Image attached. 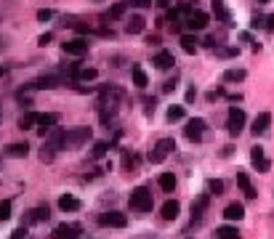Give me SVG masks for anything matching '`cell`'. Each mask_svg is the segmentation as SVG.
<instances>
[{"label":"cell","instance_id":"10","mask_svg":"<svg viewBox=\"0 0 274 239\" xmlns=\"http://www.w3.org/2000/svg\"><path fill=\"white\" fill-rule=\"evenodd\" d=\"M59 125V114L56 112H45V114H37V131L43 135H48L54 128Z\"/></svg>","mask_w":274,"mask_h":239},{"label":"cell","instance_id":"8","mask_svg":"<svg viewBox=\"0 0 274 239\" xmlns=\"http://www.w3.org/2000/svg\"><path fill=\"white\" fill-rule=\"evenodd\" d=\"M83 231L80 223H59L54 229V234H51V239H77Z\"/></svg>","mask_w":274,"mask_h":239},{"label":"cell","instance_id":"13","mask_svg":"<svg viewBox=\"0 0 274 239\" xmlns=\"http://www.w3.org/2000/svg\"><path fill=\"white\" fill-rule=\"evenodd\" d=\"M51 218V210H48V205H40V208H32L27 212V218H24V226H32V223H43V221H48Z\"/></svg>","mask_w":274,"mask_h":239},{"label":"cell","instance_id":"15","mask_svg":"<svg viewBox=\"0 0 274 239\" xmlns=\"http://www.w3.org/2000/svg\"><path fill=\"white\" fill-rule=\"evenodd\" d=\"M237 186L243 189L245 199H256V186H253V181L247 173H237Z\"/></svg>","mask_w":274,"mask_h":239},{"label":"cell","instance_id":"11","mask_svg":"<svg viewBox=\"0 0 274 239\" xmlns=\"http://www.w3.org/2000/svg\"><path fill=\"white\" fill-rule=\"evenodd\" d=\"M208 205H211V194H200L197 199H194V202H192V223H200L202 221Z\"/></svg>","mask_w":274,"mask_h":239},{"label":"cell","instance_id":"7","mask_svg":"<svg viewBox=\"0 0 274 239\" xmlns=\"http://www.w3.org/2000/svg\"><path fill=\"white\" fill-rule=\"evenodd\" d=\"M59 85H64V80L61 77H56V75H43V77H37L35 82H30V85H24V88H30V90H54Z\"/></svg>","mask_w":274,"mask_h":239},{"label":"cell","instance_id":"1","mask_svg":"<svg viewBox=\"0 0 274 239\" xmlns=\"http://www.w3.org/2000/svg\"><path fill=\"white\" fill-rule=\"evenodd\" d=\"M128 205H130V210H136V212H149L152 210V191L147 189V186H139V189H133L130 191V199H128Z\"/></svg>","mask_w":274,"mask_h":239},{"label":"cell","instance_id":"24","mask_svg":"<svg viewBox=\"0 0 274 239\" xmlns=\"http://www.w3.org/2000/svg\"><path fill=\"white\" fill-rule=\"evenodd\" d=\"M30 154V144L24 141V144H11L5 146V157H27Z\"/></svg>","mask_w":274,"mask_h":239},{"label":"cell","instance_id":"39","mask_svg":"<svg viewBox=\"0 0 274 239\" xmlns=\"http://www.w3.org/2000/svg\"><path fill=\"white\" fill-rule=\"evenodd\" d=\"M130 5H133V8H149V5H152V0H128Z\"/></svg>","mask_w":274,"mask_h":239},{"label":"cell","instance_id":"4","mask_svg":"<svg viewBox=\"0 0 274 239\" xmlns=\"http://www.w3.org/2000/svg\"><path fill=\"white\" fill-rule=\"evenodd\" d=\"M205 128H208V122L202 120V117H192V120H186V125H184V135H186V141H192V144H200L202 135H205Z\"/></svg>","mask_w":274,"mask_h":239},{"label":"cell","instance_id":"36","mask_svg":"<svg viewBox=\"0 0 274 239\" xmlns=\"http://www.w3.org/2000/svg\"><path fill=\"white\" fill-rule=\"evenodd\" d=\"M240 48H234V45H229V48H218V56H224V59H232V56H237Z\"/></svg>","mask_w":274,"mask_h":239},{"label":"cell","instance_id":"43","mask_svg":"<svg viewBox=\"0 0 274 239\" xmlns=\"http://www.w3.org/2000/svg\"><path fill=\"white\" fill-rule=\"evenodd\" d=\"M266 29H269V32H274V14H269V16H266Z\"/></svg>","mask_w":274,"mask_h":239},{"label":"cell","instance_id":"9","mask_svg":"<svg viewBox=\"0 0 274 239\" xmlns=\"http://www.w3.org/2000/svg\"><path fill=\"white\" fill-rule=\"evenodd\" d=\"M250 162H253V167H256L258 173H269L272 170V162L266 159L264 146H253V149H250Z\"/></svg>","mask_w":274,"mask_h":239},{"label":"cell","instance_id":"30","mask_svg":"<svg viewBox=\"0 0 274 239\" xmlns=\"http://www.w3.org/2000/svg\"><path fill=\"white\" fill-rule=\"evenodd\" d=\"M208 194H224V181H221V178H211V181H208Z\"/></svg>","mask_w":274,"mask_h":239},{"label":"cell","instance_id":"5","mask_svg":"<svg viewBox=\"0 0 274 239\" xmlns=\"http://www.w3.org/2000/svg\"><path fill=\"white\" fill-rule=\"evenodd\" d=\"M96 221H99V226H104V229H125L128 215L125 212H117V210H109V212H101Z\"/></svg>","mask_w":274,"mask_h":239},{"label":"cell","instance_id":"45","mask_svg":"<svg viewBox=\"0 0 274 239\" xmlns=\"http://www.w3.org/2000/svg\"><path fill=\"white\" fill-rule=\"evenodd\" d=\"M3 75H8V67H0V77Z\"/></svg>","mask_w":274,"mask_h":239},{"label":"cell","instance_id":"31","mask_svg":"<svg viewBox=\"0 0 274 239\" xmlns=\"http://www.w3.org/2000/svg\"><path fill=\"white\" fill-rule=\"evenodd\" d=\"M184 114H186V109H184V106H171V109H168V122H179V120H184Z\"/></svg>","mask_w":274,"mask_h":239},{"label":"cell","instance_id":"46","mask_svg":"<svg viewBox=\"0 0 274 239\" xmlns=\"http://www.w3.org/2000/svg\"><path fill=\"white\" fill-rule=\"evenodd\" d=\"M258 3H261V5H264V3H272V0H258Z\"/></svg>","mask_w":274,"mask_h":239},{"label":"cell","instance_id":"23","mask_svg":"<svg viewBox=\"0 0 274 239\" xmlns=\"http://www.w3.org/2000/svg\"><path fill=\"white\" fill-rule=\"evenodd\" d=\"M59 208H61L64 212L80 210V199H77V197H72V194H64V197H59Z\"/></svg>","mask_w":274,"mask_h":239},{"label":"cell","instance_id":"40","mask_svg":"<svg viewBox=\"0 0 274 239\" xmlns=\"http://www.w3.org/2000/svg\"><path fill=\"white\" fill-rule=\"evenodd\" d=\"M11 239H27V226H22V229H16L14 234H11Z\"/></svg>","mask_w":274,"mask_h":239},{"label":"cell","instance_id":"12","mask_svg":"<svg viewBox=\"0 0 274 239\" xmlns=\"http://www.w3.org/2000/svg\"><path fill=\"white\" fill-rule=\"evenodd\" d=\"M61 48H64V53H69V56H86L88 53V40L75 37V40H67Z\"/></svg>","mask_w":274,"mask_h":239},{"label":"cell","instance_id":"41","mask_svg":"<svg viewBox=\"0 0 274 239\" xmlns=\"http://www.w3.org/2000/svg\"><path fill=\"white\" fill-rule=\"evenodd\" d=\"M51 37H54V35H51V32H45V35L37 37V45H48V43H51Z\"/></svg>","mask_w":274,"mask_h":239},{"label":"cell","instance_id":"2","mask_svg":"<svg viewBox=\"0 0 274 239\" xmlns=\"http://www.w3.org/2000/svg\"><path fill=\"white\" fill-rule=\"evenodd\" d=\"M91 128L80 125V128H72V131H67V135H64V149H77V146L88 144L91 141Z\"/></svg>","mask_w":274,"mask_h":239},{"label":"cell","instance_id":"27","mask_svg":"<svg viewBox=\"0 0 274 239\" xmlns=\"http://www.w3.org/2000/svg\"><path fill=\"white\" fill-rule=\"evenodd\" d=\"M197 43L200 40L194 35H181V48H184V53H197V48H200Z\"/></svg>","mask_w":274,"mask_h":239},{"label":"cell","instance_id":"3","mask_svg":"<svg viewBox=\"0 0 274 239\" xmlns=\"http://www.w3.org/2000/svg\"><path fill=\"white\" fill-rule=\"evenodd\" d=\"M173 149H176V141L173 138H160L157 144L152 146V152H149V162H152V165H160Z\"/></svg>","mask_w":274,"mask_h":239},{"label":"cell","instance_id":"34","mask_svg":"<svg viewBox=\"0 0 274 239\" xmlns=\"http://www.w3.org/2000/svg\"><path fill=\"white\" fill-rule=\"evenodd\" d=\"M54 154H56V149H54V146L43 144V152H40V159H43V162H51V159H54Z\"/></svg>","mask_w":274,"mask_h":239},{"label":"cell","instance_id":"18","mask_svg":"<svg viewBox=\"0 0 274 239\" xmlns=\"http://www.w3.org/2000/svg\"><path fill=\"white\" fill-rule=\"evenodd\" d=\"M224 218L226 221H243L245 218V205L243 202H232L224 208Z\"/></svg>","mask_w":274,"mask_h":239},{"label":"cell","instance_id":"38","mask_svg":"<svg viewBox=\"0 0 274 239\" xmlns=\"http://www.w3.org/2000/svg\"><path fill=\"white\" fill-rule=\"evenodd\" d=\"M37 19H40V22H48V19H54V11H51V8H40V11H37Z\"/></svg>","mask_w":274,"mask_h":239},{"label":"cell","instance_id":"22","mask_svg":"<svg viewBox=\"0 0 274 239\" xmlns=\"http://www.w3.org/2000/svg\"><path fill=\"white\" fill-rule=\"evenodd\" d=\"M240 237H243V234H240L237 226L224 223V226H218V229H216V239H240Z\"/></svg>","mask_w":274,"mask_h":239},{"label":"cell","instance_id":"42","mask_svg":"<svg viewBox=\"0 0 274 239\" xmlns=\"http://www.w3.org/2000/svg\"><path fill=\"white\" fill-rule=\"evenodd\" d=\"M194 99H197V90L189 88V90H186V104H189V101H194Z\"/></svg>","mask_w":274,"mask_h":239},{"label":"cell","instance_id":"32","mask_svg":"<svg viewBox=\"0 0 274 239\" xmlns=\"http://www.w3.org/2000/svg\"><path fill=\"white\" fill-rule=\"evenodd\" d=\"M128 5H130V3H117V5H112V8H109V14H107V19H117V16H122V14H125Z\"/></svg>","mask_w":274,"mask_h":239},{"label":"cell","instance_id":"25","mask_svg":"<svg viewBox=\"0 0 274 239\" xmlns=\"http://www.w3.org/2000/svg\"><path fill=\"white\" fill-rule=\"evenodd\" d=\"M157 186H160L162 191L171 194V191H176V176H173V173H162V176L157 178Z\"/></svg>","mask_w":274,"mask_h":239},{"label":"cell","instance_id":"19","mask_svg":"<svg viewBox=\"0 0 274 239\" xmlns=\"http://www.w3.org/2000/svg\"><path fill=\"white\" fill-rule=\"evenodd\" d=\"M144 27H147V19L141 16V14H133L128 19V35H141V32H144Z\"/></svg>","mask_w":274,"mask_h":239},{"label":"cell","instance_id":"35","mask_svg":"<svg viewBox=\"0 0 274 239\" xmlns=\"http://www.w3.org/2000/svg\"><path fill=\"white\" fill-rule=\"evenodd\" d=\"M107 154V141H96L93 144V157L99 159V157H104Z\"/></svg>","mask_w":274,"mask_h":239},{"label":"cell","instance_id":"29","mask_svg":"<svg viewBox=\"0 0 274 239\" xmlns=\"http://www.w3.org/2000/svg\"><path fill=\"white\" fill-rule=\"evenodd\" d=\"M35 125H37V114L35 112H27V114L19 117V128H22V131H30V128H35Z\"/></svg>","mask_w":274,"mask_h":239},{"label":"cell","instance_id":"21","mask_svg":"<svg viewBox=\"0 0 274 239\" xmlns=\"http://www.w3.org/2000/svg\"><path fill=\"white\" fill-rule=\"evenodd\" d=\"M179 212H181V205L176 202V199H168V202L162 205V212H160V215L165 218V221H176V218H179Z\"/></svg>","mask_w":274,"mask_h":239},{"label":"cell","instance_id":"44","mask_svg":"<svg viewBox=\"0 0 274 239\" xmlns=\"http://www.w3.org/2000/svg\"><path fill=\"white\" fill-rule=\"evenodd\" d=\"M154 3H157L160 8H168V5H171V0H154Z\"/></svg>","mask_w":274,"mask_h":239},{"label":"cell","instance_id":"16","mask_svg":"<svg viewBox=\"0 0 274 239\" xmlns=\"http://www.w3.org/2000/svg\"><path fill=\"white\" fill-rule=\"evenodd\" d=\"M211 8H213V14H216V19H218L221 24L232 27V16H229V11H226L224 0H211Z\"/></svg>","mask_w":274,"mask_h":239},{"label":"cell","instance_id":"28","mask_svg":"<svg viewBox=\"0 0 274 239\" xmlns=\"http://www.w3.org/2000/svg\"><path fill=\"white\" fill-rule=\"evenodd\" d=\"M245 77H247L245 69H237V67H234V69H226V72H224V82H243Z\"/></svg>","mask_w":274,"mask_h":239},{"label":"cell","instance_id":"33","mask_svg":"<svg viewBox=\"0 0 274 239\" xmlns=\"http://www.w3.org/2000/svg\"><path fill=\"white\" fill-rule=\"evenodd\" d=\"M11 218V199H0V221Z\"/></svg>","mask_w":274,"mask_h":239},{"label":"cell","instance_id":"14","mask_svg":"<svg viewBox=\"0 0 274 239\" xmlns=\"http://www.w3.org/2000/svg\"><path fill=\"white\" fill-rule=\"evenodd\" d=\"M272 128V112H261L256 120H253V125H250V133L253 135H264L266 131Z\"/></svg>","mask_w":274,"mask_h":239},{"label":"cell","instance_id":"6","mask_svg":"<svg viewBox=\"0 0 274 239\" xmlns=\"http://www.w3.org/2000/svg\"><path fill=\"white\" fill-rule=\"evenodd\" d=\"M226 128H229L232 135H240L245 128V112L240 106H229V114H226Z\"/></svg>","mask_w":274,"mask_h":239},{"label":"cell","instance_id":"26","mask_svg":"<svg viewBox=\"0 0 274 239\" xmlns=\"http://www.w3.org/2000/svg\"><path fill=\"white\" fill-rule=\"evenodd\" d=\"M130 75H133V85H136V88H147V85H149L144 69H141L139 64H133V67H130Z\"/></svg>","mask_w":274,"mask_h":239},{"label":"cell","instance_id":"17","mask_svg":"<svg viewBox=\"0 0 274 239\" xmlns=\"http://www.w3.org/2000/svg\"><path fill=\"white\" fill-rule=\"evenodd\" d=\"M208 22H211V19H208V14H205V11H192V14H189V29H205L208 27Z\"/></svg>","mask_w":274,"mask_h":239},{"label":"cell","instance_id":"37","mask_svg":"<svg viewBox=\"0 0 274 239\" xmlns=\"http://www.w3.org/2000/svg\"><path fill=\"white\" fill-rule=\"evenodd\" d=\"M250 27L253 29H266V16H253L250 19Z\"/></svg>","mask_w":274,"mask_h":239},{"label":"cell","instance_id":"20","mask_svg":"<svg viewBox=\"0 0 274 239\" xmlns=\"http://www.w3.org/2000/svg\"><path fill=\"white\" fill-rule=\"evenodd\" d=\"M152 64H154L157 69H171L173 64H176V59H173V53H171V51H160V53L152 59Z\"/></svg>","mask_w":274,"mask_h":239}]
</instances>
